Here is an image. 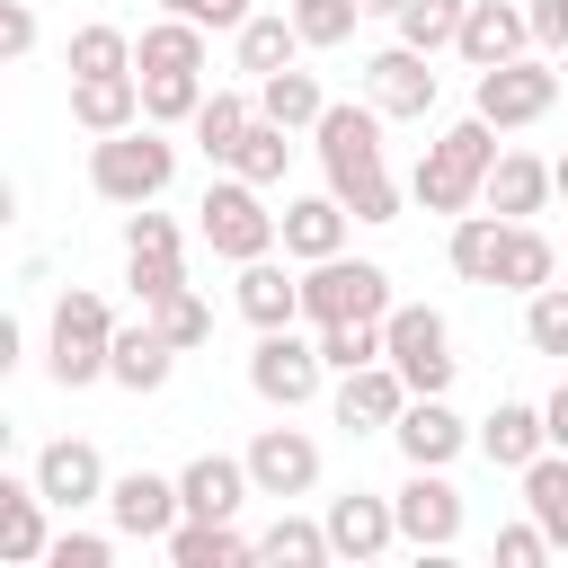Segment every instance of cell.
<instances>
[{
	"mask_svg": "<svg viewBox=\"0 0 568 568\" xmlns=\"http://www.w3.org/2000/svg\"><path fill=\"white\" fill-rule=\"evenodd\" d=\"M178 497H186V515L240 524V506L257 497V479H248V453H195V462L178 470Z\"/></svg>",
	"mask_w": 568,
	"mask_h": 568,
	"instance_id": "cell-19",
	"label": "cell"
},
{
	"mask_svg": "<svg viewBox=\"0 0 568 568\" xmlns=\"http://www.w3.org/2000/svg\"><path fill=\"white\" fill-rule=\"evenodd\" d=\"M240 311H248V328H293L302 320V275H284L275 257H248L240 266Z\"/></svg>",
	"mask_w": 568,
	"mask_h": 568,
	"instance_id": "cell-31",
	"label": "cell"
},
{
	"mask_svg": "<svg viewBox=\"0 0 568 568\" xmlns=\"http://www.w3.org/2000/svg\"><path fill=\"white\" fill-rule=\"evenodd\" d=\"M257 115H275L284 133H311V124L328 115V89H320V71H302V62L266 71V80H257Z\"/></svg>",
	"mask_w": 568,
	"mask_h": 568,
	"instance_id": "cell-29",
	"label": "cell"
},
{
	"mask_svg": "<svg viewBox=\"0 0 568 568\" xmlns=\"http://www.w3.org/2000/svg\"><path fill=\"white\" fill-rule=\"evenodd\" d=\"M390 506H399V541L408 550H453L462 541V488L444 470H408L390 488Z\"/></svg>",
	"mask_w": 568,
	"mask_h": 568,
	"instance_id": "cell-12",
	"label": "cell"
},
{
	"mask_svg": "<svg viewBox=\"0 0 568 568\" xmlns=\"http://www.w3.org/2000/svg\"><path fill=\"white\" fill-rule=\"evenodd\" d=\"M0 53H9V62L36 53V0H0Z\"/></svg>",
	"mask_w": 568,
	"mask_h": 568,
	"instance_id": "cell-48",
	"label": "cell"
},
{
	"mask_svg": "<svg viewBox=\"0 0 568 568\" xmlns=\"http://www.w3.org/2000/svg\"><path fill=\"white\" fill-rule=\"evenodd\" d=\"M36 488L62 506V515H80V506H106V462H98V444L89 435H53L44 453H36Z\"/></svg>",
	"mask_w": 568,
	"mask_h": 568,
	"instance_id": "cell-16",
	"label": "cell"
},
{
	"mask_svg": "<svg viewBox=\"0 0 568 568\" xmlns=\"http://www.w3.org/2000/svg\"><path fill=\"white\" fill-rule=\"evenodd\" d=\"M364 98H373L382 115H399V124H426L435 98H444L435 53H417V44H382V53L364 62Z\"/></svg>",
	"mask_w": 568,
	"mask_h": 568,
	"instance_id": "cell-10",
	"label": "cell"
},
{
	"mask_svg": "<svg viewBox=\"0 0 568 568\" xmlns=\"http://www.w3.org/2000/svg\"><path fill=\"white\" fill-rule=\"evenodd\" d=\"M550 178H559V204H568V151H559V160H550Z\"/></svg>",
	"mask_w": 568,
	"mask_h": 568,
	"instance_id": "cell-52",
	"label": "cell"
},
{
	"mask_svg": "<svg viewBox=\"0 0 568 568\" xmlns=\"http://www.w3.org/2000/svg\"><path fill=\"white\" fill-rule=\"evenodd\" d=\"M62 62H71V80L133 71V36H124V27H106V18H98V27H71V53H62Z\"/></svg>",
	"mask_w": 568,
	"mask_h": 568,
	"instance_id": "cell-39",
	"label": "cell"
},
{
	"mask_svg": "<svg viewBox=\"0 0 568 568\" xmlns=\"http://www.w3.org/2000/svg\"><path fill=\"white\" fill-rule=\"evenodd\" d=\"M346 222H355V213H346L337 195H293V204H284V257H302V266H311V257H337V248H346Z\"/></svg>",
	"mask_w": 568,
	"mask_h": 568,
	"instance_id": "cell-28",
	"label": "cell"
},
{
	"mask_svg": "<svg viewBox=\"0 0 568 568\" xmlns=\"http://www.w3.org/2000/svg\"><path fill=\"white\" fill-rule=\"evenodd\" d=\"M453 53H462L470 71H497V62L532 53V18H524V0H470V18H462V36H453Z\"/></svg>",
	"mask_w": 568,
	"mask_h": 568,
	"instance_id": "cell-18",
	"label": "cell"
},
{
	"mask_svg": "<svg viewBox=\"0 0 568 568\" xmlns=\"http://www.w3.org/2000/svg\"><path fill=\"white\" fill-rule=\"evenodd\" d=\"M169 373H178V346H169V337H160L151 320H142V328H115V355H106V382H115V390L151 399V390H160Z\"/></svg>",
	"mask_w": 568,
	"mask_h": 568,
	"instance_id": "cell-26",
	"label": "cell"
},
{
	"mask_svg": "<svg viewBox=\"0 0 568 568\" xmlns=\"http://www.w3.org/2000/svg\"><path fill=\"white\" fill-rule=\"evenodd\" d=\"M382 106L364 98V106H346V98H328V115L311 124V151H320V169H328V195L355 213V222H399V178H390V160H382Z\"/></svg>",
	"mask_w": 568,
	"mask_h": 568,
	"instance_id": "cell-1",
	"label": "cell"
},
{
	"mask_svg": "<svg viewBox=\"0 0 568 568\" xmlns=\"http://www.w3.org/2000/svg\"><path fill=\"white\" fill-rule=\"evenodd\" d=\"M515 479H524V515H532V524L568 550V453L550 444V453H541V462H524Z\"/></svg>",
	"mask_w": 568,
	"mask_h": 568,
	"instance_id": "cell-34",
	"label": "cell"
},
{
	"mask_svg": "<svg viewBox=\"0 0 568 568\" xmlns=\"http://www.w3.org/2000/svg\"><path fill=\"white\" fill-rule=\"evenodd\" d=\"M382 355L399 364V382H408L417 399L453 390V373H462L453 328H444V311H435V302H390V320H382Z\"/></svg>",
	"mask_w": 568,
	"mask_h": 568,
	"instance_id": "cell-7",
	"label": "cell"
},
{
	"mask_svg": "<svg viewBox=\"0 0 568 568\" xmlns=\"http://www.w3.org/2000/svg\"><path fill=\"white\" fill-rule=\"evenodd\" d=\"M169 178H178V142H169V124H124V133H98V151H89V186L106 195V204H160L169 195Z\"/></svg>",
	"mask_w": 568,
	"mask_h": 568,
	"instance_id": "cell-3",
	"label": "cell"
},
{
	"mask_svg": "<svg viewBox=\"0 0 568 568\" xmlns=\"http://www.w3.org/2000/svg\"><path fill=\"white\" fill-rule=\"evenodd\" d=\"M195 231H204V248H213V257L248 266V257H275V240H284V213H266V186H248V178L231 169V178H213V186H204V204H195Z\"/></svg>",
	"mask_w": 568,
	"mask_h": 568,
	"instance_id": "cell-5",
	"label": "cell"
},
{
	"mask_svg": "<svg viewBox=\"0 0 568 568\" xmlns=\"http://www.w3.org/2000/svg\"><path fill=\"white\" fill-rule=\"evenodd\" d=\"M248 479H257V497H311L320 488V444L302 435V426H257L248 435Z\"/></svg>",
	"mask_w": 568,
	"mask_h": 568,
	"instance_id": "cell-14",
	"label": "cell"
},
{
	"mask_svg": "<svg viewBox=\"0 0 568 568\" xmlns=\"http://www.w3.org/2000/svg\"><path fill=\"white\" fill-rule=\"evenodd\" d=\"M390 266H373V257H311L302 266V320L311 328H328V320H390Z\"/></svg>",
	"mask_w": 568,
	"mask_h": 568,
	"instance_id": "cell-6",
	"label": "cell"
},
{
	"mask_svg": "<svg viewBox=\"0 0 568 568\" xmlns=\"http://www.w3.org/2000/svg\"><path fill=\"white\" fill-rule=\"evenodd\" d=\"M284 160H293V133H284V124H275V115H257V124H248V142H240V160H231V169H240V178H248V186H275V178H284Z\"/></svg>",
	"mask_w": 568,
	"mask_h": 568,
	"instance_id": "cell-43",
	"label": "cell"
},
{
	"mask_svg": "<svg viewBox=\"0 0 568 568\" xmlns=\"http://www.w3.org/2000/svg\"><path fill=\"white\" fill-rule=\"evenodd\" d=\"M71 124H80V133H124V124H142V71L71 80Z\"/></svg>",
	"mask_w": 568,
	"mask_h": 568,
	"instance_id": "cell-23",
	"label": "cell"
},
{
	"mask_svg": "<svg viewBox=\"0 0 568 568\" xmlns=\"http://www.w3.org/2000/svg\"><path fill=\"white\" fill-rule=\"evenodd\" d=\"M106 515H115L124 541H169L178 515H186V497H178V479H160V470H124V479L106 488Z\"/></svg>",
	"mask_w": 568,
	"mask_h": 568,
	"instance_id": "cell-17",
	"label": "cell"
},
{
	"mask_svg": "<svg viewBox=\"0 0 568 568\" xmlns=\"http://www.w3.org/2000/svg\"><path fill=\"white\" fill-rule=\"evenodd\" d=\"M160 9H169V18H195V27H231V36L257 18L248 0H160Z\"/></svg>",
	"mask_w": 568,
	"mask_h": 568,
	"instance_id": "cell-47",
	"label": "cell"
},
{
	"mask_svg": "<svg viewBox=\"0 0 568 568\" xmlns=\"http://www.w3.org/2000/svg\"><path fill=\"white\" fill-rule=\"evenodd\" d=\"M488 169H497V124L470 106L462 124H444V133L426 142V160H417L408 195H417L426 213H470V204H479V186H488Z\"/></svg>",
	"mask_w": 568,
	"mask_h": 568,
	"instance_id": "cell-2",
	"label": "cell"
},
{
	"mask_svg": "<svg viewBox=\"0 0 568 568\" xmlns=\"http://www.w3.org/2000/svg\"><path fill=\"white\" fill-rule=\"evenodd\" d=\"M444 257H453V275H462V284H497V257H506V213H453Z\"/></svg>",
	"mask_w": 568,
	"mask_h": 568,
	"instance_id": "cell-30",
	"label": "cell"
},
{
	"mask_svg": "<svg viewBox=\"0 0 568 568\" xmlns=\"http://www.w3.org/2000/svg\"><path fill=\"white\" fill-rule=\"evenodd\" d=\"M44 488L36 479H0V559L9 568H36L44 550H53V532H44Z\"/></svg>",
	"mask_w": 568,
	"mask_h": 568,
	"instance_id": "cell-24",
	"label": "cell"
},
{
	"mask_svg": "<svg viewBox=\"0 0 568 568\" xmlns=\"http://www.w3.org/2000/svg\"><path fill=\"white\" fill-rule=\"evenodd\" d=\"M532 18V53H568V0H524Z\"/></svg>",
	"mask_w": 568,
	"mask_h": 568,
	"instance_id": "cell-49",
	"label": "cell"
},
{
	"mask_svg": "<svg viewBox=\"0 0 568 568\" xmlns=\"http://www.w3.org/2000/svg\"><path fill=\"white\" fill-rule=\"evenodd\" d=\"M248 124H257V98H248V89H204V106H195V151H204L213 169H231L240 142H248Z\"/></svg>",
	"mask_w": 568,
	"mask_h": 568,
	"instance_id": "cell-27",
	"label": "cell"
},
{
	"mask_svg": "<svg viewBox=\"0 0 568 568\" xmlns=\"http://www.w3.org/2000/svg\"><path fill=\"white\" fill-rule=\"evenodd\" d=\"M524 346L568 364V284H541V293H524Z\"/></svg>",
	"mask_w": 568,
	"mask_h": 568,
	"instance_id": "cell-42",
	"label": "cell"
},
{
	"mask_svg": "<svg viewBox=\"0 0 568 568\" xmlns=\"http://www.w3.org/2000/svg\"><path fill=\"white\" fill-rule=\"evenodd\" d=\"M550 195H559V178H550V160H532V151H497V169H488V186H479V204L506 213V222H532Z\"/></svg>",
	"mask_w": 568,
	"mask_h": 568,
	"instance_id": "cell-21",
	"label": "cell"
},
{
	"mask_svg": "<svg viewBox=\"0 0 568 568\" xmlns=\"http://www.w3.org/2000/svg\"><path fill=\"white\" fill-rule=\"evenodd\" d=\"M479 453H488L497 470H524V462L550 453V417H541L532 399H497V408L479 417Z\"/></svg>",
	"mask_w": 568,
	"mask_h": 568,
	"instance_id": "cell-22",
	"label": "cell"
},
{
	"mask_svg": "<svg viewBox=\"0 0 568 568\" xmlns=\"http://www.w3.org/2000/svg\"><path fill=\"white\" fill-rule=\"evenodd\" d=\"M106 355H115V311H106V293L71 284L53 302V328H44V373L62 390H89V382H106Z\"/></svg>",
	"mask_w": 568,
	"mask_h": 568,
	"instance_id": "cell-4",
	"label": "cell"
},
{
	"mask_svg": "<svg viewBox=\"0 0 568 568\" xmlns=\"http://www.w3.org/2000/svg\"><path fill=\"white\" fill-rule=\"evenodd\" d=\"M408 399H417V390H408V382H399V364L382 355V364L337 373V399H328V408H337V426H346V435H390Z\"/></svg>",
	"mask_w": 568,
	"mask_h": 568,
	"instance_id": "cell-13",
	"label": "cell"
},
{
	"mask_svg": "<svg viewBox=\"0 0 568 568\" xmlns=\"http://www.w3.org/2000/svg\"><path fill=\"white\" fill-rule=\"evenodd\" d=\"M320 337H302V328H257V346H248V390L266 399V408H311L320 399Z\"/></svg>",
	"mask_w": 568,
	"mask_h": 568,
	"instance_id": "cell-8",
	"label": "cell"
},
{
	"mask_svg": "<svg viewBox=\"0 0 568 568\" xmlns=\"http://www.w3.org/2000/svg\"><path fill=\"white\" fill-rule=\"evenodd\" d=\"M106 559H115L106 532H53V550H44V568H106Z\"/></svg>",
	"mask_w": 568,
	"mask_h": 568,
	"instance_id": "cell-46",
	"label": "cell"
},
{
	"mask_svg": "<svg viewBox=\"0 0 568 568\" xmlns=\"http://www.w3.org/2000/svg\"><path fill=\"white\" fill-rule=\"evenodd\" d=\"M497 284H506V293H541V284H559V248H550L532 222H506V257H497Z\"/></svg>",
	"mask_w": 568,
	"mask_h": 568,
	"instance_id": "cell-35",
	"label": "cell"
},
{
	"mask_svg": "<svg viewBox=\"0 0 568 568\" xmlns=\"http://www.w3.org/2000/svg\"><path fill=\"white\" fill-rule=\"evenodd\" d=\"M204 106V71H142V115L151 124H195Z\"/></svg>",
	"mask_w": 568,
	"mask_h": 568,
	"instance_id": "cell-40",
	"label": "cell"
},
{
	"mask_svg": "<svg viewBox=\"0 0 568 568\" xmlns=\"http://www.w3.org/2000/svg\"><path fill=\"white\" fill-rule=\"evenodd\" d=\"M311 337H320V364H328V373L382 364V320H328V328H311Z\"/></svg>",
	"mask_w": 568,
	"mask_h": 568,
	"instance_id": "cell-41",
	"label": "cell"
},
{
	"mask_svg": "<svg viewBox=\"0 0 568 568\" xmlns=\"http://www.w3.org/2000/svg\"><path fill=\"white\" fill-rule=\"evenodd\" d=\"M355 18H364V0H293V27H302V44H311V53L346 44V36H355Z\"/></svg>",
	"mask_w": 568,
	"mask_h": 568,
	"instance_id": "cell-44",
	"label": "cell"
},
{
	"mask_svg": "<svg viewBox=\"0 0 568 568\" xmlns=\"http://www.w3.org/2000/svg\"><path fill=\"white\" fill-rule=\"evenodd\" d=\"M541 417H550V444H559V453H568V382H559V390H550V399H541Z\"/></svg>",
	"mask_w": 568,
	"mask_h": 568,
	"instance_id": "cell-50",
	"label": "cell"
},
{
	"mask_svg": "<svg viewBox=\"0 0 568 568\" xmlns=\"http://www.w3.org/2000/svg\"><path fill=\"white\" fill-rule=\"evenodd\" d=\"M550 62H559V53H515V62L479 71L470 106H479L497 133H515V124H541V115L559 106V71H550Z\"/></svg>",
	"mask_w": 568,
	"mask_h": 568,
	"instance_id": "cell-9",
	"label": "cell"
},
{
	"mask_svg": "<svg viewBox=\"0 0 568 568\" xmlns=\"http://www.w3.org/2000/svg\"><path fill=\"white\" fill-rule=\"evenodd\" d=\"M541 559H559V541L524 515V524H497V568H541Z\"/></svg>",
	"mask_w": 568,
	"mask_h": 568,
	"instance_id": "cell-45",
	"label": "cell"
},
{
	"mask_svg": "<svg viewBox=\"0 0 568 568\" xmlns=\"http://www.w3.org/2000/svg\"><path fill=\"white\" fill-rule=\"evenodd\" d=\"M124 284L142 293V311H151V302H169V293L186 284L178 222H169V213H151V204H133V222H124Z\"/></svg>",
	"mask_w": 568,
	"mask_h": 568,
	"instance_id": "cell-11",
	"label": "cell"
},
{
	"mask_svg": "<svg viewBox=\"0 0 568 568\" xmlns=\"http://www.w3.org/2000/svg\"><path fill=\"white\" fill-rule=\"evenodd\" d=\"M160 550H169V568H248L257 559V541L240 524H213V515H178V532Z\"/></svg>",
	"mask_w": 568,
	"mask_h": 568,
	"instance_id": "cell-25",
	"label": "cell"
},
{
	"mask_svg": "<svg viewBox=\"0 0 568 568\" xmlns=\"http://www.w3.org/2000/svg\"><path fill=\"white\" fill-rule=\"evenodd\" d=\"M142 320H151V328H160V337H169L178 355H195V346L213 337V302H204L195 284H178V293H169V302H151Z\"/></svg>",
	"mask_w": 568,
	"mask_h": 568,
	"instance_id": "cell-37",
	"label": "cell"
},
{
	"mask_svg": "<svg viewBox=\"0 0 568 568\" xmlns=\"http://www.w3.org/2000/svg\"><path fill=\"white\" fill-rule=\"evenodd\" d=\"M257 559H275V568H320V559H337V550H328V524H311V515H275V524L257 532Z\"/></svg>",
	"mask_w": 568,
	"mask_h": 568,
	"instance_id": "cell-36",
	"label": "cell"
},
{
	"mask_svg": "<svg viewBox=\"0 0 568 568\" xmlns=\"http://www.w3.org/2000/svg\"><path fill=\"white\" fill-rule=\"evenodd\" d=\"M231 53H240V71H248V80H266V71H284V62H293V53H311V44H302L293 9H257V18L231 36Z\"/></svg>",
	"mask_w": 568,
	"mask_h": 568,
	"instance_id": "cell-32",
	"label": "cell"
},
{
	"mask_svg": "<svg viewBox=\"0 0 568 568\" xmlns=\"http://www.w3.org/2000/svg\"><path fill=\"white\" fill-rule=\"evenodd\" d=\"M399 9H408V0H364V18H399Z\"/></svg>",
	"mask_w": 568,
	"mask_h": 568,
	"instance_id": "cell-51",
	"label": "cell"
},
{
	"mask_svg": "<svg viewBox=\"0 0 568 568\" xmlns=\"http://www.w3.org/2000/svg\"><path fill=\"white\" fill-rule=\"evenodd\" d=\"M462 18H470V0H408L390 27H399V44H417V53H453Z\"/></svg>",
	"mask_w": 568,
	"mask_h": 568,
	"instance_id": "cell-38",
	"label": "cell"
},
{
	"mask_svg": "<svg viewBox=\"0 0 568 568\" xmlns=\"http://www.w3.org/2000/svg\"><path fill=\"white\" fill-rule=\"evenodd\" d=\"M204 36L213 27H195V18H151L142 36H133V71H204Z\"/></svg>",
	"mask_w": 568,
	"mask_h": 568,
	"instance_id": "cell-33",
	"label": "cell"
},
{
	"mask_svg": "<svg viewBox=\"0 0 568 568\" xmlns=\"http://www.w3.org/2000/svg\"><path fill=\"white\" fill-rule=\"evenodd\" d=\"M390 444H399V462H408V470H453V462H462L479 435H470V426L444 408V390H435V399H408V408H399Z\"/></svg>",
	"mask_w": 568,
	"mask_h": 568,
	"instance_id": "cell-15",
	"label": "cell"
},
{
	"mask_svg": "<svg viewBox=\"0 0 568 568\" xmlns=\"http://www.w3.org/2000/svg\"><path fill=\"white\" fill-rule=\"evenodd\" d=\"M320 524H328V550H337V559H355V568H364V559H382V550L399 541V506H390V497H364V488L328 497V515H320Z\"/></svg>",
	"mask_w": 568,
	"mask_h": 568,
	"instance_id": "cell-20",
	"label": "cell"
}]
</instances>
